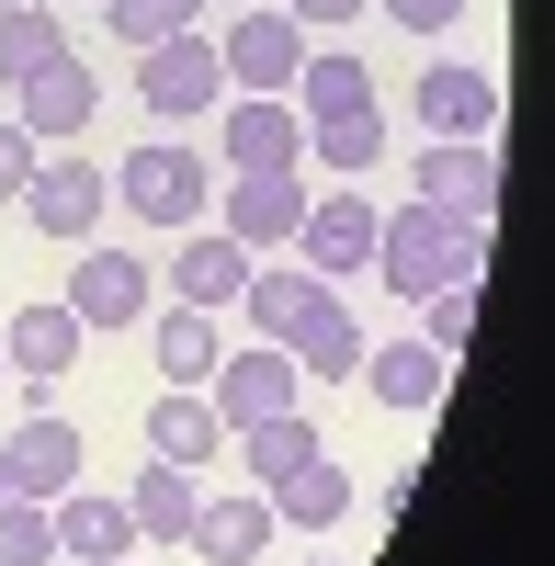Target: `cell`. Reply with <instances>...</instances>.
<instances>
[{"mask_svg": "<svg viewBox=\"0 0 555 566\" xmlns=\"http://www.w3.org/2000/svg\"><path fill=\"white\" fill-rule=\"evenodd\" d=\"M295 125H306V159L329 170V181H363L386 159V103H375V80H363V57L352 45H329V57H317L306 45V69H295Z\"/></svg>", "mask_w": 555, "mask_h": 566, "instance_id": "obj_1", "label": "cell"}, {"mask_svg": "<svg viewBox=\"0 0 555 566\" xmlns=\"http://www.w3.org/2000/svg\"><path fill=\"white\" fill-rule=\"evenodd\" d=\"M375 272L420 306V295H442V283H477L488 272V227L477 216H442V205H397V216H375Z\"/></svg>", "mask_w": 555, "mask_h": 566, "instance_id": "obj_2", "label": "cell"}, {"mask_svg": "<svg viewBox=\"0 0 555 566\" xmlns=\"http://www.w3.org/2000/svg\"><path fill=\"white\" fill-rule=\"evenodd\" d=\"M114 205L136 227H170V239H181V227H205V205H216V159H193L181 136H148V148L114 170Z\"/></svg>", "mask_w": 555, "mask_h": 566, "instance_id": "obj_3", "label": "cell"}, {"mask_svg": "<svg viewBox=\"0 0 555 566\" xmlns=\"http://www.w3.org/2000/svg\"><path fill=\"white\" fill-rule=\"evenodd\" d=\"M136 103L159 114V136H170V125H193V114H216V103H227L216 34H159V45H136Z\"/></svg>", "mask_w": 555, "mask_h": 566, "instance_id": "obj_4", "label": "cell"}, {"mask_svg": "<svg viewBox=\"0 0 555 566\" xmlns=\"http://www.w3.org/2000/svg\"><path fill=\"white\" fill-rule=\"evenodd\" d=\"M103 205H114V170H91L80 148H45L34 181H23V227H34V239H57V250H91Z\"/></svg>", "mask_w": 555, "mask_h": 566, "instance_id": "obj_5", "label": "cell"}, {"mask_svg": "<svg viewBox=\"0 0 555 566\" xmlns=\"http://www.w3.org/2000/svg\"><path fill=\"white\" fill-rule=\"evenodd\" d=\"M216 69H227V91H295V69H306V23L272 12V0H250V12L216 34Z\"/></svg>", "mask_w": 555, "mask_h": 566, "instance_id": "obj_6", "label": "cell"}, {"mask_svg": "<svg viewBox=\"0 0 555 566\" xmlns=\"http://www.w3.org/2000/svg\"><path fill=\"white\" fill-rule=\"evenodd\" d=\"M205 397H216V419H227V431H250V419H272V408H295V397H306V374L272 352V340H250V352H216Z\"/></svg>", "mask_w": 555, "mask_h": 566, "instance_id": "obj_7", "label": "cell"}, {"mask_svg": "<svg viewBox=\"0 0 555 566\" xmlns=\"http://www.w3.org/2000/svg\"><path fill=\"white\" fill-rule=\"evenodd\" d=\"M295 250L317 283H341V272H375V205L352 193V181H329V193H306V227H295Z\"/></svg>", "mask_w": 555, "mask_h": 566, "instance_id": "obj_8", "label": "cell"}, {"mask_svg": "<svg viewBox=\"0 0 555 566\" xmlns=\"http://www.w3.org/2000/svg\"><path fill=\"white\" fill-rule=\"evenodd\" d=\"M295 227H306V181L295 170H227V239H239L250 261L295 250Z\"/></svg>", "mask_w": 555, "mask_h": 566, "instance_id": "obj_9", "label": "cell"}, {"mask_svg": "<svg viewBox=\"0 0 555 566\" xmlns=\"http://www.w3.org/2000/svg\"><path fill=\"white\" fill-rule=\"evenodd\" d=\"M91 114H103V80L80 69V45H69V57L45 69V80H23V103H12V125L34 136V148H80V136H91Z\"/></svg>", "mask_w": 555, "mask_h": 566, "instance_id": "obj_10", "label": "cell"}, {"mask_svg": "<svg viewBox=\"0 0 555 566\" xmlns=\"http://www.w3.org/2000/svg\"><path fill=\"white\" fill-rule=\"evenodd\" d=\"M408 181H420V205H442V216H477V227L499 216V159H488V136H431Z\"/></svg>", "mask_w": 555, "mask_h": 566, "instance_id": "obj_11", "label": "cell"}, {"mask_svg": "<svg viewBox=\"0 0 555 566\" xmlns=\"http://www.w3.org/2000/svg\"><path fill=\"white\" fill-rule=\"evenodd\" d=\"M216 148H227V170H306V125H295L284 91H239Z\"/></svg>", "mask_w": 555, "mask_h": 566, "instance_id": "obj_12", "label": "cell"}, {"mask_svg": "<svg viewBox=\"0 0 555 566\" xmlns=\"http://www.w3.org/2000/svg\"><path fill=\"white\" fill-rule=\"evenodd\" d=\"M0 476H12V499H69L80 488V431L57 408H34L23 431H0Z\"/></svg>", "mask_w": 555, "mask_h": 566, "instance_id": "obj_13", "label": "cell"}, {"mask_svg": "<svg viewBox=\"0 0 555 566\" xmlns=\"http://www.w3.org/2000/svg\"><path fill=\"white\" fill-rule=\"evenodd\" d=\"M272 352H284L295 374H329V386H352V374H363V328H352V306H341V283H317Z\"/></svg>", "mask_w": 555, "mask_h": 566, "instance_id": "obj_14", "label": "cell"}, {"mask_svg": "<svg viewBox=\"0 0 555 566\" xmlns=\"http://www.w3.org/2000/svg\"><path fill=\"white\" fill-rule=\"evenodd\" d=\"M57 306L80 328H136V317H148V261H136V250H80V272H69Z\"/></svg>", "mask_w": 555, "mask_h": 566, "instance_id": "obj_15", "label": "cell"}, {"mask_svg": "<svg viewBox=\"0 0 555 566\" xmlns=\"http://www.w3.org/2000/svg\"><path fill=\"white\" fill-rule=\"evenodd\" d=\"M261 261L239 250V239H227V227H181V261H170V306H239V283H250Z\"/></svg>", "mask_w": 555, "mask_h": 566, "instance_id": "obj_16", "label": "cell"}, {"mask_svg": "<svg viewBox=\"0 0 555 566\" xmlns=\"http://www.w3.org/2000/svg\"><path fill=\"white\" fill-rule=\"evenodd\" d=\"M408 103H420V125H431V136H488V125H499V80H488V69H453V57H431Z\"/></svg>", "mask_w": 555, "mask_h": 566, "instance_id": "obj_17", "label": "cell"}, {"mask_svg": "<svg viewBox=\"0 0 555 566\" xmlns=\"http://www.w3.org/2000/svg\"><path fill=\"white\" fill-rule=\"evenodd\" d=\"M45 522H57V555H80V566H125V544H136L125 499H103V488H69V499H45Z\"/></svg>", "mask_w": 555, "mask_h": 566, "instance_id": "obj_18", "label": "cell"}, {"mask_svg": "<svg viewBox=\"0 0 555 566\" xmlns=\"http://www.w3.org/2000/svg\"><path fill=\"white\" fill-rule=\"evenodd\" d=\"M193 510H205V488H193V464H136V488H125V522H136V544H181L193 533Z\"/></svg>", "mask_w": 555, "mask_h": 566, "instance_id": "obj_19", "label": "cell"}, {"mask_svg": "<svg viewBox=\"0 0 555 566\" xmlns=\"http://www.w3.org/2000/svg\"><path fill=\"white\" fill-rule=\"evenodd\" d=\"M148 453H159V464H205V453H227L216 397H205V386H159V408H148Z\"/></svg>", "mask_w": 555, "mask_h": 566, "instance_id": "obj_20", "label": "cell"}, {"mask_svg": "<svg viewBox=\"0 0 555 566\" xmlns=\"http://www.w3.org/2000/svg\"><path fill=\"white\" fill-rule=\"evenodd\" d=\"M181 544H193L205 566H261V544H272V499H261V488H250V499H205Z\"/></svg>", "mask_w": 555, "mask_h": 566, "instance_id": "obj_21", "label": "cell"}, {"mask_svg": "<svg viewBox=\"0 0 555 566\" xmlns=\"http://www.w3.org/2000/svg\"><path fill=\"white\" fill-rule=\"evenodd\" d=\"M272 499V533H329L341 510H352V464H329V453H306L284 488H261Z\"/></svg>", "mask_w": 555, "mask_h": 566, "instance_id": "obj_22", "label": "cell"}, {"mask_svg": "<svg viewBox=\"0 0 555 566\" xmlns=\"http://www.w3.org/2000/svg\"><path fill=\"white\" fill-rule=\"evenodd\" d=\"M80 340H91V328H80L69 306H23V317H0V363L34 374V386H45V374H69V363H80Z\"/></svg>", "mask_w": 555, "mask_h": 566, "instance_id": "obj_23", "label": "cell"}, {"mask_svg": "<svg viewBox=\"0 0 555 566\" xmlns=\"http://www.w3.org/2000/svg\"><path fill=\"white\" fill-rule=\"evenodd\" d=\"M442 374H453V363H442L431 340H363V386H375L386 408H431Z\"/></svg>", "mask_w": 555, "mask_h": 566, "instance_id": "obj_24", "label": "cell"}, {"mask_svg": "<svg viewBox=\"0 0 555 566\" xmlns=\"http://www.w3.org/2000/svg\"><path fill=\"white\" fill-rule=\"evenodd\" d=\"M69 57V23H57V0H23V12H0V91H23Z\"/></svg>", "mask_w": 555, "mask_h": 566, "instance_id": "obj_25", "label": "cell"}, {"mask_svg": "<svg viewBox=\"0 0 555 566\" xmlns=\"http://www.w3.org/2000/svg\"><path fill=\"white\" fill-rule=\"evenodd\" d=\"M227 442H239V464H250V488H284V476H295L306 453H329V442L306 431V408H272V419H250V431H227Z\"/></svg>", "mask_w": 555, "mask_h": 566, "instance_id": "obj_26", "label": "cell"}, {"mask_svg": "<svg viewBox=\"0 0 555 566\" xmlns=\"http://www.w3.org/2000/svg\"><path fill=\"white\" fill-rule=\"evenodd\" d=\"M216 352H227V340H216L205 306H170V317H159V386H205Z\"/></svg>", "mask_w": 555, "mask_h": 566, "instance_id": "obj_27", "label": "cell"}, {"mask_svg": "<svg viewBox=\"0 0 555 566\" xmlns=\"http://www.w3.org/2000/svg\"><path fill=\"white\" fill-rule=\"evenodd\" d=\"M306 295H317V272H250V283H239V317H250V340H284Z\"/></svg>", "mask_w": 555, "mask_h": 566, "instance_id": "obj_28", "label": "cell"}, {"mask_svg": "<svg viewBox=\"0 0 555 566\" xmlns=\"http://www.w3.org/2000/svg\"><path fill=\"white\" fill-rule=\"evenodd\" d=\"M0 566H57V522H45V499H0Z\"/></svg>", "mask_w": 555, "mask_h": 566, "instance_id": "obj_29", "label": "cell"}, {"mask_svg": "<svg viewBox=\"0 0 555 566\" xmlns=\"http://www.w3.org/2000/svg\"><path fill=\"white\" fill-rule=\"evenodd\" d=\"M193 12H205V0H103V23H114L125 45H159V34H193Z\"/></svg>", "mask_w": 555, "mask_h": 566, "instance_id": "obj_30", "label": "cell"}, {"mask_svg": "<svg viewBox=\"0 0 555 566\" xmlns=\"http://www.w3.org/2000/svg\"><path fill=\"white\" fill-rule=\"evenodd\" d=\"M420 317H431L420 340H431L442 363H465V340H477V283H442V295H420Z\"/></svg>", "mask_w": 555, "mask_h": 566, "instance_id": "obj_31", "label": "cell"}, {"mask_svg": "<svg viewBox=\"0 0 555 566\" xmlns=\"http://www.w3.org/2000/svg\"><path fill=\"white\" fill-rule=\"evenodd\" d=\"M34 159H45V148H34V136H23L12 114H0V205H23V181H34Z\"/></svg>", "mask_w": 555, "mask_h": 566, "instance_id": "obj_32", "label": "cell"}, {"mask_svg": "<svg viewBox=\"0 0 555 566\" xmlns=\"http://www.w3.org/2000/svg\"><path fill=\"white\" fill-rule=\"evenodd\" d=\"M375 12H386V23H408V34H442L465 0H375Z\"/></svg>", "mask_w": 555, "mask_h": 566, "instance_id": "obj_33", "label": "cell"}, {"mask_svg": "<svg viewBox=\"0 0 555 566\" xmlns=\"http://www.w3.org/2000/svg\"><path fill=\"white\" fill-rule=\"evenodd\" d=\"M272 12H295L306 34H329V23H352V12H375V0H272Z\"/></svg>", "mask_w": 555, "mask_h": 566, "instance_id": "obj_34", "label": "cell"}, {"mask_svg": "<svg viewBox=\"0 0 555 566\" xmlns=\"http://www.w3.org/2000/svg\"><path fill=\"white\" fill-rule=\"evenodd\" d=\"M0 12H23V0H0Z\"/></svg>", "mask_w": 555, "mask_h": 566, "instance_id": "obj_35", "label": "cell"}, {"mask_svg": "<svg viewBox=\"0 0 555 566\" xmlns=\"http://www.w3.org/2000/svg\"><path fill=\"white\" fill-rule=\"evenodd\" d=\"M0 499H12V476H0Z\"/></svg>", "mask_w": 555, "mask_h": 566, "instance_id": "obj_36", "label": "cell"}, {"mask_svg": "<svg viewBox=\"0 0 555 566\" xmlns=\"http://www.w3.org/2000/svg\"><path fill=\"white\" fill-rule=\"evenodd\" d=\"M0 374H12V363H0Z\"/></svg>", "mask_w": 555, "mask_h": 566, "instance_id": "obj_37", "label": "cell"}]
</instances>
